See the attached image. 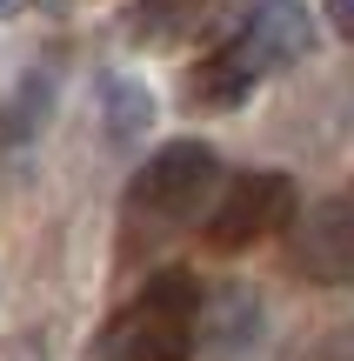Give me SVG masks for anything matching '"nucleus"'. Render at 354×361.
Returning <instances> with one entry per match:
<instances>
[{
  "instance_id": "1",
  "label": "nucleus",
  "mask_w": 354,
  "mask_h": 361,
  "mask_svg": "<svg viewBox=\"0 0 354 361\" xmlns=\"http://www.w3.org/2000/svg\"><path fill=\"white\" fill-rule=\"evenodd\" d=\"M201 295L208 288L187 268H154L134 301L107 322L101 335V361H201L194 355V328H201Z\"/></svg>"
},
{
  "instance_id": "2",
  "label": "nucleus",
  "mask_w": 354,
  "mask_h": 361,
  "mask_svg": "<svg viewBox=\"0 0 354 361\" xmlns=\"http://www.w3.org/2000/svg\"><path fill=\"white\" fill-rule=\"evenodd\" d=\"M221 154L208 141H167L127 174V221L141 228H181V221L208 214L221 194Z\"/></svg>"
},
{
  "instance_id": "3",
  "label": "nucleus",
  "mask_w": 354,
  "mask_h": 361,
  "mask_svg": "<svg viewBox=\"0 0 354 361\" xmlns=\"http://www.w3.org/2000/svg\"><path fill=\"white\" fill-rule=\"evenodd\" d=\"M294 174H274V168H241L221 180V194H214V207L201 214V241H208V255H248V247H261L267 234L294 228Z\"/></svg>"
},
{
  "instance_id": "4",
  "label": "nucleus",
  "mask_w": 354,
  "mask_h": 361,
  "mask_svg": "<svg viewBox=\"0 0 354 361\" xmlns=\"http://www.w3.org/2000/svg\"><path fill=\"white\" fill-rule=\"evenodd\" d=\"M288 261L308 288H354V194H328L294 214Z\"/></svg>"
},
{
  "instance_id": "5",
  "label": "nucleus",
  "mask_w": 354,
  "mask_h": 361,
  "mask_svg": "<svg viewBox=\"0 0 354 361\" xmlns=\"http://www.w3.org/2000/svg\"><path fill=\"white\" fill-rule=\"evenodd\" d=\"M267 341V295L254 281H221L201 295V328H194V355L201 361H241L248 348Z\"/></svg>"
},
{
  "instance_id": "6",
  "label": "nucleus",
  "mask_w": 354,
  "mask_h": 361,
  "mask_svg": "<svg viewBox=\"0 0 354 361\" xmlns=\"http://www.w3.org/2000/svg\"><path fill=\"white\" fill-rule=\"evenodd\" d=\"M234 40L254 54V67L274 80V74H288V67H301L308 54H315V13H308V0H248Z\"/></svg>"
},
{
  "instance_id": "7",
  "label": "nucleus",
  "mask_w": 354,
  "mask_h": 361,
  "mask_svg": "<svg viewBox=\"0 0 354 361\" xmlns=\"http://www.w3.org/2000/svg\"><path fill=\"white\" fill-rule=\"evenodd\" d=\"M261 87H267V74L254 67V54L241 47L234 34H227L221 47L194 54V61H187V74H181V94H187V107H194V114H241Z\"/></svg>"
},
{
  "instance_id": "8",
  "label": "nucleus",
  "mask_w": 354,
  "mask_h": 361,
  "mask_svg": "<svg viewBox=\"0 0 354 361\" xmlns=\"http://www.w3.org/2000/svg\"><path fill=\"white\" fill-rule=\"evenodd\" d=\"M94 107H101V141L107 147H134L154 128V87L127 67H101L94 74Z\"/></svg>"
},
{
  "instance_id": "9",
  "label": "nucleus",
  "mask_w": 354,
  "mask_h": 361,
  "mask_svg": "<svg viewBox=\"0 0 354 361\" xmlns=\"http://www.w3.org/2000/svg\"><path fill=\"white\" fill-rule=\"evenodd\" d=\"M221 13V0H134L127 7V34L141 47H181Z\"/></svg>"
},
{
  "instance_id": "10",
  "label": "nucleus",
  "mask_w": 354,
  "mask_h": 361,
  "mask_svg": "<svg viewBox=\"0 0 354 361\" xmlns=\"http://www.w3.org/2000/svg\"><path fill=\"white\" fill-rule=\"evenodd\" d=\"M0 361H47V341H40L34 328H20V335L0 341Z\"/></svg>"
},
{
  "instance_id": "11",
  "label": "nucleus",
  "mask_w": 354,
  "mask_h": 361,
  "mask_svg": "<svg viewBox=\"0 0 354 361\" xmlns=\"http://www.w3.org/2000/svg\"><path fill=\"white\" fill-rule=\"evenodd\" d=\"M328 13H334V20H341L348 34H354V0H328Z\"/></svg>"
},
{
  "instance_id": "12",
  "label": "nucleus",
  "mask_w": 354,
  "mask_h": 361,
  "mask_svg": "<svg viewBox=\"0 0 354 361\" xmlns=\"http://www.w3.org/2000/svg\"><path fill=\"white\" fill-rule=\"evenodd\" d=\"M13 7H20V0H0V13H13Z\"/></svg>"
}]
</instances>
